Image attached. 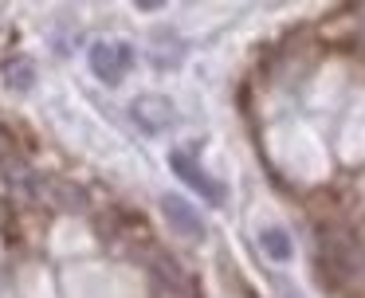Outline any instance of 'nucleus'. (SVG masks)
<instances>
[{
  "instance_id": "nucleus-6",
  "label": "nucleus",
  "mask_w": 365,
  "mask_h": 298,
  "mask_svg": "<svg viewBox=\"0 0 365 298\" xmlns=\"http://www.w3.org/2000/svg\"><path fill=\"white\" fill-rule=\"evenodd\" d=\"M259 247L267 251L275 263H283V259H291V235H287V227H279V224H267V227H259Z\"/></svg>"
},
{
  "instance_id": "nucleus-7",
  "label": "nucleus",
  "mask_w": 365,
  "mask_h": 298,
  "mask_svg": "<svg viewBox=\"0 0 365 298\" xmlns=\"http://www.w3.org/2000/svg\"><path fill=\"white\" fill-rule=\"evenodd\" d=\"M4 83L12 86V91H32L36 86V67H32V59H24V55H16V59H9L4 63Z\"/></svg>"
},
{
  "instance_id": "nucleus-3",
  "label": "nucleus",
  "mask_w": 365,
  "mask_h": 298,
  "mask_svg": "<svg viewBox=\"0 0 365 298\" xmlns=\"http://www.w3.org/2000/svg\"><path fill=\"white\" fill-rule=\"evenodd\" d=\"M161 216L169 220V227H173L181 240H205V220H200V212L192 208L185 196H177V192L161 196Z\"/></svg>"
},
{
  "instance_id": "nucleus-8",
  "label": "nucleus",
  "mask_w": 365,
  "mask_h": 298,
  "mask_svg": "<svg viewBox=\"0 0 365 298\" xmlns=\"http://www.w3.org/2000/svg\"><path fill=\"white\" fill-rule=\"evenodd\" d=\"M48 200H56L59 208H87V196H83V188L75 185H63V180H56V185H48Z\"/></svg>"
},
{
  "instance_id": "nucleus-9",
  "label": "nucleus",
  "mask_w": 365,
  "mask_h": 298,
  "mask_svg": "<svg viewBox=\"0 0 365 298\" xmlns=\"http://www.w3.org/2000/svg\"><path fill=\"white\" fill-rule=\"evenodd\" d=\"M9 149H12V141H9V133L0 130V157H9Z\"/></svg>"
},
{
  "instance_id": "nucleus-2",
  "label": "nucleus",
  "mask_w": 365,
  "mask_h": 298,
  "mask_svg": "<svg viewBox=\"0 0 365 298\" xmlns=\"http://www.w3.org/2000/svg\"><path fill=\"white\" fill-rule=\"evenodd\" d=\"M169 169L177 173V180H185L189 188H197V192L205 196L208 204H224V185L200 169L197 157H192L189 149H173V153H169Z\"/></svg>"
},
{
  "instance_id": "nucleus-4",
  "label": "nucleus",
  "mask_w": 365,
  "mask_h": 298,
  "mask_svg": "<svg viewBox=\"0 0 365 298\" xmlns=\"http://www.w3.org/2000/svg\"><path fill=\"white\" fill-rule=\"evenodd\" d=\"M130 114H134V122L142 125L145 133H161V130H169V125L177 122V110H173V102H169L165 94H142V98H134Z\"/></svg>"
},
{
  "instance_id": "nucleus-1",
  "label": "nucleus",
  "mask_w": 365,
  "mask_h": 298,
  "mask_svg": "<svg viewBox=\"0 0 365 298\" xmlns=\"http://www.w3.org/2000/svg\"><path fill=\"white\" fill-rule=\"evenodd\" d=\"M87 63H91V71H95L98 83L118 86L122 78H126L130 63H134V51H130L126 43H118V39H98V43H91Z\"/></svg>"
},
{
  "instance_id": "nucleus-5",
  "label": "nucleus",
  "mask_w": 365,
  "mask_h": 298,
  "mask_svg": "<svg viewBox=\"0 0 365 298\" xmlns=\"http://www.w3.org/2000/svg\"><path fill=\"white\" fill-rule=\"evenodd\" d=\"M150 55H153V63L158 67H181V59H185V43L177 39V31H169V28H158L150 36Z\"/></svg>"
}]
</instances>
